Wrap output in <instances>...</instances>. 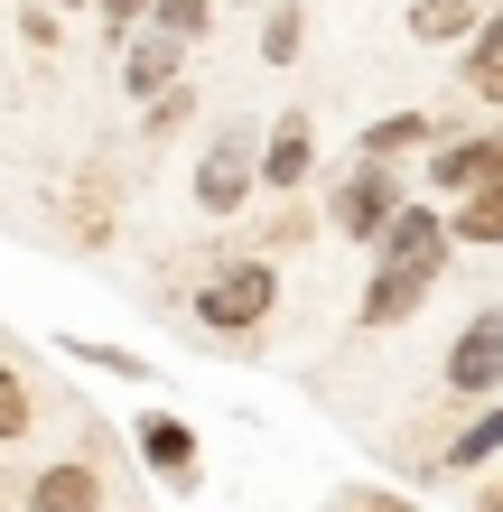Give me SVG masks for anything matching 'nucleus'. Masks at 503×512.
Here are the masks:
<instances>
[{
	"instance_id": "nucleus-8",
	"label": "nucleus",
	"mask_w": 503,
	"mask_h": 512,
	"mask_svg": "<svg viewBox=\"0 0 503 512\" xmlns=\"http://www.w3.org/2000/svg\"><path fill=\"white\" fill-rule=\"evenodd\" d=\"M140 457H150L168 485H196V429H187V419L150 410V419H140Z\"/></svg>"
},
{
	"instance_id": "nucleus-4",
	"label": "nucleus",
	"mask_w": 503,
	"mask_h": 512,
	"mask_svg": "<svg viewBox=\"0 0 503 512\" xmlns=\"http://www.w3.org/2000/svg\"><path fill=\"white\" fill-rule=\"evenodd\" d=\"M494 382H503V308H476L448 345V391L457 401H494Z\"/></svg>"
},
{
	"instance_id": "nucleus-3",
	"label": "nucleus",
	"mask_w": 503,
	"mask_h": 512,
	"mask_svg": "<svg viewBox=\"0 0 503 512\" xmlns=\"http://www.w3.org/2000/svg\"><path fill=\"white\" fill-rule=\"evenodd\" d=\"M401 215V177H392V159H364L336 187V205H327V224L345 233V243H382V224Z\"/></svg>"
},
{
	"instance_id": "nucleus-19",
	"label": "nucleus",
	"mask_w": 503,
	"mask_h": 512,
	"mask_svg": "<svg viewBox=\"0 0 503 512\" xmlns=\"http://www.w3.org/2000/svg\"><path fill=\"white\" fill-rule=\"evenodd\" d=\"M84 364H103V373H122V382H150V364H140V354H122V345H75Z\"/></svg>"
},
{
	"instance_id": "nucleus-17",
	"label": "nucleus",
	"mask_w": 503,
	"mask_h": 512,
	"mask_svg": "<svg viewBox=\"0 0 503 512\" xmlns=\"http://www.w3.org/2000/svg\"><path fill=\"white\" fill-rule=\"evenodd\" d=\"M150 19H159V28H177V38H205L215 0H150Z\"/></svg>"
},
{
	"instance_id": "nucleus-20",
	"label": "nucleus",
	"mask_w": 503,
	"mask_h": 512,
	"mask_svg": "<svg viewBox=\"0 0 503 512\" xmlns=\"http://www.w3.org/2000/svg\"><path fill=\"white\" fill-rule=\"evenodd\" d=\"M140 19H150V0H103V28H112V47H122Z\"/></svg>"
},
{
	"instance_id": "nucleus-7",
	"label": "nucleus",
	"mask_w": 503,
	"mask_h": 512,
	"mask_svg": "<svg viewBox=\"0 0 503 512\" xmlns=\"http://www.w3.org/2000/svg\"><path fill=\"white\" fill-rule=\"evenodd\" d=\"M28 503H38V512H103V475L84 466V457H66V466H38Z\"/></svg>"
},
{
	"instance_id": "nucleus-14",
	"label": "nucleus",
	"mask_w": 503,
	"mask_h": 512,
	"mask_svg": "<svg viewBox=\"0 0 503 512\" xmlns=\"http://www.w3.org/2000/svg\"><path fill=\"white\" fill-rule=\"evenodd\" d=\"M438 122H429V112H392V122H373L364 131V159H401V149H420Z\"/></svg>"
},
{
	"instance_id": "nucleus-10",
	"label": "nucleus",
	"mask_w": 503,
	"mask_h": 512,
	"mask_svg": "<svg viewBox=\"0 0 503 512\" xmlns=\"http://www.w3.org/2000/svg\"><path fill=\"white\" fill-rule=\"evenodd\" d=\"M261 177H271V187H299V177H308V112H280V122H271Z\"/></svg>"
},
{
	"instance_id": "nucleus-16",
	"label": "nucleus",
	"mask_w": 503,
	"mask_h": 512,
	"mask_svg": "<svg viewBox=\"0 0 503 512\" xmlns=\"http://www.w3.org/2000/svg\"><path fill=\"white\" fill-rule=\"evenodd\" d=\"M28 419H38V401H28V382L0 364V447H10V438H28Z\"/></svg>"
},
{
	"instance_id": "nucleus-22",
	"label": "nucleus",
	"mask_w": 503,
	"mask_h": 512,
	"mask_svg": "<svg viewBox=\"0 0 503 512\" xmlns=\"http://www.w3.org/2000/svg\"><path fill=\"white\" fill-rule=\"evenodd\" d=\"M364 512H401V503H364Z\"/></svg>"
},
{
	"instance_id": "nucleus-6",
	"label": "nucleus",
	"mask_w": 503,
	"mask_h": 512,
	"mask_svg": "<svg viewBox=\"0 0 503 512\" xmlns=\"http://www.w3.org/2000/svg\"><path fill=\"white\" fill-rule=\"evenodd\" d=\"M177 47H187L177 28H131V38H122V94L150 103L159 84H177Z\"/></svg>"
},
{
	"instance_id": "nucleus-2",
	"label": "nucleus",
	"mask_w": 503,
	"mask_h": 512,
	"mask_svg": "<svg viewBox=\"0 0 503 512\" xmlns=\"http://www.w3.org/2000/svg\"><path fill=\"white\" fill-rule=\"evenodd\" d=\"M271 308H280V270L271 261H224L215 280L196 289V317L215 326V336H252Z\"/></svg>"
},
{
	"instance_id": "nucleus-12",
	"label": "nucleus",
	"mask_w": 503,
	"mask_h": 512,
	"mask_svg": "<svg viewBox=\"0 0 503 512\" xmlns=\"http://www.w3.org/2000/svg\"><path fill=\"white\" fill-rule=\"evenodd\" d=\"M466 94H485V103L503 112V10L476 28V47H466Z\"/></svg>"
},
{
	"instance_id": "nucleus-11",
	"label": "nucleus",
	"mask_w": 503,
	"mask_h": 512,
	"mask_svg": "<svg viewBox=\"0 0 503 512\" xmlns=\"http://www.w3.org/2000/svg\"><path fill=\"white\" fill-rule=\"evenodd\" d=\"M457 243H503V168L485 177V187H466V205H457Z\"/></svg>"
},
{
	"instance_id": "nucleus-1",
	"label": "nucleus",
	"mask_w": 503,
	"mask_h": 512,
	"mask_svg": "<svg viewBox=\"0 0 503 512\" xmlns=\"http://www.w3.org/2000/svg\"><path fill=\"white\" fill-rule=\"evenodd\" d=\"M448 243L457 233L429 215V205H401L392 224H382V270H373V289H364V326H410L420 317V298L438 289V270H448Z\"/></svg>"
},
{
	"instance_id": "nucleus-15",
	"label": "nucleus",
	"mask_w": 503,
	"mask_h": 512,
	"mask_svg": "<svg viewBox=\"0 0 503 512\" xmlns=\"http://www.w3.org/2000/svg\"><path fill=\"white\" fill-rule=\"evenodd\" d=\"M494 457H503V401H494V410L476 419V429H466V438L448 447V466H494Z\"/></svg>"
},
{
	"instance_id": "nucleus-18",
	"label": "nucleus",
	"mask_w": 503,
	"mask_h": 512,
	"mask_svg": "<svg viewBox=\"0 0 503 512\" xmlns=\"http://www.w3.org/2000/svg\"><path fill=\"white\" fill-rule=\"evenodd\" d=\"M261 56H271V66L299 56V10H271V19H261Z\"/></svg>"
},
{
	"instance_id": "nucleus-13",
	"label": "nucleus",
	"mask_w": 503,
	"mask_h": 512,
	"mask_svg": "<svg viewBox=\"0 0 503 512\" xmlns=\"http://www.w3.org/2000/svg\"><path fill=\"white\" fill-rule=\"evenodd\" d=\"M476 28V0H410V38H429V47H448Z\"/></svg>"
},
{
	"instance_id": "nucleus-9",
	"label": "nucleus",
	"mask_w": 503,
	"mask_h": 512,
	"mask_svg": "<svg viewBox=\"0 0 503 512\" xmlns=\"http://www.w3.org/2000/svg\"><path fill=\"white\" fill-rule=\"evenodd\" d=\"M494 168H503V140H448V149H438V159H429V177H438V187H448V196L485 187Z\"/></svg>"
},
{
	"instance_id": "nucleus-5",
	"label": "nucleus",
	"mask_w": 503,
	"mask_h": 512,
	"mask_svg": "<svg viewBox=\"0 0 503 512\" xmlns=\"http://www.w3.org/2000/svg\"><path fill=\"white\" fill-rule=\"evenodd\" d=\"M252 177H261L252 149H243V140H215V149L196 159V205H205V215H233V205L252 196Z\"/></svg>"
},
{
	"instance_id": "nucleus-21",
	"label": "nucleus",
	"mask_w": 503,
	"mask_h": 512,
	"mask_svg": "<svg viewBox=\"0 0 503 512\" xmlns=\"http://www.w3.org/2000/svg\"><path fill=\"white\" fill-rule=\"evenodd\" d=\"M47 10H84V0H47Z\"/></svg>"
}]
</instances>
